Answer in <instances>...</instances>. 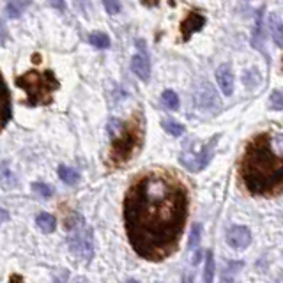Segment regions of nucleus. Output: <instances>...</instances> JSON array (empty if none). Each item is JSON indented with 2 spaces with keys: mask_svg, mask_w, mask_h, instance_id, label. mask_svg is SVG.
<instances>
[{
  "mask_svg": "<svg viewBox=\"0 0 283 283\" xmlns=\"http://www.w3.org/2000/svg\"><path fill=\"white\" fill-rule=\"evenodd\" d=\"M188 220V191L172 173L149 172L124 199V227L135 253L161 262L177 249Z\"/></svg>",
  "mask_w": 283,
  "mask_h": 283,
  "instance_id": "nucleus-1",
  "label": "nucleus"
},
{
  "mask_svg": "<svg viewBox=\"0 0 283 283\" xmlns=\"http://www.w3.org/2000/svg\"><path fill=\"white\" fill-rule=\"evenodd\" d=\"M241 179L251 195L271 197L283 191V133H260L244 149Z\"/></svg>",
  "mask_w": 283,
  "mask_h": 283,
  "instance_id": "nucleus-2",
  "label": "nucleus"
},
{
  "mask_svg": "<svg viewBox=\"0 0 283 283\" xmlns=\"http://www.w3.org/2000/svg\"><path fill=\"white\" fill-rule=\"evenodd\" d=\"M16 85L27 92V105L44 106L50 105L53 99V92L60 87L53 71H27L16 78Z\"/></svg>",
  "mask_w": 283,
  "mask_h": 283,
  "instance_id": "nucleus-3",
  "label": "nucleus"
},
{
  "mask_svg": "<svg viewBox=\"0 0 283 283\" xmlns=\"http://www.w3.org/2000/svg\"><path fill=\"white\" fill-rule=\"evenodd\" d=\"M142 124L138 119L133 117L127 124H122V129L115 136H112V151H110V160L115 166L124 165L131 160L133 154L138 151L140 142H142Z\"/></svg>",
  "mask_w": 283,
  "mask_h": 283,
  "instance_id": "nucleus-4",
  "label": "nucleus"
},
{
  "mask_svg": "<svg viewBox=\"0 0 283 283\" xmlns=\"http://www.w3.org/2000/svg\"><path fill=\"white\" fill-rule=\"evenodd\" d=\"M69 249L76 257H81L85 260H90L94 255V234L81 216H76L75 223L71 225Z\"/></svg>",
  "mask_w": 283,
  "mask_h": 283,
  "instance_id": "nucleus-5",
  "label": "nucleus"
},
{
  "mask_svg": "<svg viewBox=\"0 0 283 283\" xmlns=\"http://www.w3.org/2000/svg\"><path fill=\"white\" fill-rule=\"evenodd\" d=\"M220 136H214L212 140H209L207 144L200 145L199 149L190 147L188 151H184L181 154V158H179L181 165L190 170V172H200V170H203L209 165V161H211L212 154H214L216 140Z\"/></svg>",
  "mask_w": 283,
  "mask_h": 283,
  "instance_id": "nucleus-6",
  "label": "nucleus"
},
{
  "mask_svg": "<svg viewBox=\"0 0 283 283\" xmlns=\"http://www.w3.org/2000/svg\"><path fill=\"white\" fill-rule=\"evenodd\" d=\"M195 103L199 108L205 112H216L220 110V97H218V92L214 90L209 81H202V83L197 87L195 90Z\"/></svg>",
  "mask_w": 283,
  "mask_h": 283,
  "instance_id": "nucleus-7",
  "label": "nucleus"
},
{
  "mask_svg": "<svg viewBox=\"0 0 283 283\" xmlns=\"http://www.w3.org/2000/svg\"><path fill=\"white\" fill-rule=\"evenodd\" d=\"M227 243H228V246L234 249H244V248H248L249 243H251V234H249V230L246 227L234 225V227L228 228Z\"/></svg>",
  "mask_w": 283,
  "mask_h": 283,
  "instance_id": "nucleus-8",
  "label": "nucleus"
},
{
  "mask_svg": "<svg viewBox=\"0 0 283 283\" xmlns=\"http://www.w3.org/2000/svg\"><path fill=\"white\" fill-rule=\"evenodd\" d=\"M9 119H11V94L0 75V131L7 126Z\"/></svg>",
  "mask_w": 283,
  "mask_h": 283,
  "instance_id": "nucleus-9",
  "label": "nucleus"
},
{
  "mask_svg": "<svg viewBox=\"0 0 283 283\" xmlns=\"http://www.w3.org/2000/svg\"><path fill=\"white\" fill-rule=\"evenodd\" d=\"M205 25V18L199 13H190L186 16V20L181 23V32H182V39L184 41H190V38L195 34V32H199L202 27Z\"/></svg>",
  "mask_w": 283,
  "mask_h": 283,
  "instance_id": "nucleus-10",
  "label": "nucleus"
},
{
  "mask_svg": "<svg viewBox=\"0 0 283 283\" xmlns=\"http://www.w3.org/2000/svg\"><path fill=\"white\" fill-rule=\"evenodd\" d=\"M216 81L220 85V90L225 96H232L234 92V73L230 66L221 64L220 68L216 69Z\"/></svg>",
  "mask_w": 283,
  "mask_h": 283,
  "instance_id": "nucleus-11",
  "label": "nucleus"
},
{
  "mask_svg": "<svg viewBox=\"0 0 283 283\" xmlns=\"http://www.w3.org/2000/svg\"><path fill=\"white\" fill-rule=\"evenodd\" d=\"M131 69L140 80L147 81L151 78V62L144 53H136L131 59Z\"/></svg>",
  "mask_w": 283,
  "mask_h": 283,
  "instance_id": "nucleus-12",
  "label": "nucleus"
},
{
  "mask_svg": "<svg viewBox=\"0 0 283 283\" xmlns=\"http://www.w3.org/2000/svg\"><path fill=\"white\" fill-rule=\"evenodd\" d=\"M267 27H269V34L278 48H283V21L280 20L278 14L271 13L267 18Z\"/></svg>",
  "mask_w": 283,
  "mask_h": 283,
  "instance_id": "nucleus-13",
  "label": "nucleus"
},
{
  "mask_svg": "<svg viewBox=\"0 0 283 283\" xmlns=\"http://www.w3.org/2000/svg\"><path fill=\"white\" fill-rule=\"evenodd\" d=\"M36 225H38L44 234H51L57 227V220L51 214H48V212H39V214L36 216Z\"/></svg>",
  "mask_w": 283,
  "mask_h": 283,
  "instance_id": "nucleus-14",
  "label": "nucleus"
},
{
  "mask_svg": "<svg viewBox=\"0 0 283 283\" xmlns=\"http://www.w3.org/2000/svg\"><path fill=\"white\" fill-rule=\"evenodd\" d=\"M29 5L30 0H9L7 5H5V13L9 18H20Z\"/></svg>",
  "mask_w": 283,
  "mask_h": 283,
  "instance_id": "nucleus-15",
  "label": "nucleus"
},
{
  "mask_svg": "<svg viewBox=\"0 0 283 283\" xmlns=\"http://www.w3.org/2000/svg\"><path fill=\"white\" fill-rule=\"evenodd\" d=\"M59 177H60V181L66 182V184H76V182L80 181V173L76 172V170L69 168V166L60 165L59 166Z\"/></svg>",
  "mask_w": 283,
  "mask_h": 283,
  "instance_id": "nucleus-16",
  "label": "nucleus"
},
{
  "mask_svg": "<svg viewBox=\"0 0 283 283\" xmlns=\"http://www.w3.org/2000/svg\"><path fill=\"white\" fill-rule=\"evenodd\" d=\"M89 42L94 48H97V50H106V48H110V38L106 34H103V32H94V34H90Z\"/></svg>",
  "mask_w": 283,
  "mask_h": 283,
  "instance_id": "nucleus-17",
  "label": "nucleus"
},
{
  "mask_svg": "<svg viewBox=\"0 0 283 283\" xmlns=\"http://www.w3.org/2000/svg\"><path fill=\"white\" fill-rule=\"evenodd\" d=\"M0 182L4 184L5 188H13L14 184H16V179H14L13 172H11V168H9L7 163H0Z\"/></svg>",
  "mask_w": 283,
  "mask_h": 283,
  "instance_id": "nucleus-18",
  "label": "nucleus"
},
{
  "mask_svg": "<svg viewBox=\"0 0 283 283\" xmlns=\"http://www.w3.org/2000/svg\"><path fill=\"white\" fill-rule=\"evenodd\" d=\"M161 103L168 110H177L179 108V96L173 90H165L161 94Z\"/></svg>",
  "mask_w": 283,
  "mask_h": 283,
  "instance_id": "nucleus-19",
  "label": "nucleus"
},
{
  "mask_svg": "<svg viewBox=\"0 0 283 283\" xmlns=\"http://www.w3.org/2000/svg\"><path fill=\"white\" fill-rule=\"evenodd\" d=\"M214 280V255L212 251L205 253V269H203V282L211 283Z\"/></svg>",
  "mask_w": 283,
  "mask_h": 283,
  "instance_id": "nucleus-20",
  "label": "nucleus"
},
{
  "mask_svg": "<svg viewBox=\"0 0 283 283\" xmlns=\"http://www.w3.org/2000/svg\"><path fill=\"white\" fill-rule=\"evenodd\" d=\"M200 239H202V225L195 223L193 227H191V232H190V241H188V248H197L200 243Z\"/></svg>",
  "mask_w": 283,
  "mask_h": 283,
  "instance_id": "nucleus-21",
  "label": "nucleus"
},
{
  "mask_svg": "<svg viewBox=\"0 0 283 283\" xmlns=\"http://www.w3.org/2000/svg\"><path fill=\"white\" fill-rule=\"evenodd\" d=\"M161 126L165 127V131L170 133L172 136H181L182 133H184V126L179 122H173V121H163Z\"/></svg>",
  "mask_w": 283,
  "mask_h": 283,
  "instance_id": "nucleus-22",
  "label": "nucleus"
},
{
  "mask_svg": "<svg viewBox=\"0 0 283 283\" xmlns=\"http://www.w3.org/2000/svg\"><path fill=\"white\" fill-rule=\"evenodd\" d=\"M269 108L271 110H283V92L282 90H275L269 96Z\"/></svg>",
  "mask_w": 283,
  "mask_h": 283,
  "instance_id": "nucleus-23",
  "label": "nucleus"
},
{
  "mask_svg": "<svg viewBox=\"0 0 283 283\" xmlns=\"http://www.w3.org/2000/svg\"><path fill=\"white\" fill-rule=\"evenodd\" d=\"M32 190L38 195H41V197H44V199H48V197L53 195V188H50L48 184H44V182H36V184H32Z\"/></svg>",
  "mask_w": 283,
  "mask_h": 283,
  "instance_id": "nucleus-24",
  "label": "nucleus"
},
{
  "mask_svg": "<svg viewBox=\"0 0 283 283\" xmlns=\"http://www.w3.org/2000/svg\"><path fill=\"white\" fill-rule=\"evenodd\" d=\"M103 5H105V9L108 11V14H119L121 13V0H103Z\"/></svg>",
  "mask_w": 283,
  "mask_h": 283,
  "instance_id": "nucleus-25",
  "label": "nucleus"
},
{
  "mask_svg": "<svg viewBox=\"0 0 283 283\" xmlns=\"http://www.w3.org/2000/svg\"><path fill=\"white\" fill-rule=\"evenodd\" d=\"M121 129H122V122L119 119H110L108 121V135L110 136H115Z\"/></svg>",
  "mask_w": 283,
  "mask_h": 283,
  "instance_id": "nucleus-26",
  "label": "nucleus"
},
{
  "mask_svg": "<svg viewBox=\"0 0 283 283\" xmlns=\"http://www.w3.org/2000/svg\"><path fill=\"white\" fill-rule=\"evenodd\" d=\"M9 39V34H7V29H5L4 21H0V46H4L5 42Z\"/></svg>",
  "mask_w": 283,
  "mask_h": 283,
  "instance_id": "nucleus-27",
  "label": "nucleus"
},
{
  "mask_svg": "<svg viewBox=\"0 0 283 283\" xmlns=\"http://www.w3.org/2000/svg\"><path fill=\"white\" fill-rule=\"evenodd\" d=\"M50 2L51 7H55V9H64V0H48Z\"/></svg>",
  "mask_w": 283,
  "mask_h": 283,
  "instance_id": "nucleus-28",
  "label": "nucleus"
},
{
  "mask_svg": "<svg viewBox=\"0 0 283 283\" xmlns=\"http://www.w3.org/2000/svg\"><path fill=\"white\" fill-rule=\"evenodd\" d=\"M7 220H9V212L5 211V209L0 207V225L5 223V221H7Z\"/></svg>",
  "mask_w": 283,
  "mask_h": 283,
  "instance_id": "nucleus-29",
  "label": "nucleus"
},
{
  "mask_svg": "<svg viewBox=\"0 0 283 283\" xmlns=\"http://www.w3.org/2000/svg\"><path fill=\"white\" fill-rule=\"evenodd\" d=\"M200 260H202V251H197V253H195V257L191 258V264H193V266H197Z\"/></svg>",
  "mask_w": 283,
  "mask_h": 283,
  "instance_id": "nucleus-30",
  "label": "nucleus"
}]
</instances>
